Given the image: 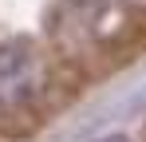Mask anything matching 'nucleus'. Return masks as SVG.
<instances>
[{
  "label": "nucleus",
  "mask_w": 146,
  "mask_h": 142,
  "mask_svg": "<svg viewBox=\"0 0 146 142\" xmlns=\"http://www.w3.org/2000/svg\"><path fill=\"white\" fill-rule=\"evenodd\" d=\"M142 4H146V0H142Z\"/></svg>",
  "instance_id": "7ed1b4c3"
},
{
  "label": "nucleus",
  "mask_w": 146,
  "mask_h": 142,
  "mask_svg": "<svg viewBox=\"0 0 146 142\" xmlns=\"http://www.w3.org/2000/svg\"><path fill=\"white\" fill-rule=\"evenodd\" d=\"M95 142H130L126 134H103V138H95Z\"/></svg>",
  "instance_id": "f03ea898"
},
{
  "label": "nucleus",
  "mask_w": 146,
  "mask_h": 142,
  "mask_svg": "<svg viewBox=\"0 0 146 142\" xmlns=\"http://www.w3.org/2000/svg\"><path fill=\"white\" fill-rule=\"evenodd\" d=\"M36 63V47L28 40H4L0 44V91H12L24 83V75Z\"/></svg>",
  "instance_id": "f257e3e1"
}]
</instances>
